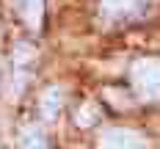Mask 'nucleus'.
I'll list each match as a JSON object with an SVG mask.
<instances>
[{
    "mask_svg": "<svg viewBox=\"0 0 160 149\" xmlns=\"http://www.w3.org/2000/svg\"><path fill=\"white\" fill-rule=\"evenodd\" d=\"M61 105H64V91H61V86H50L44 88V94L39 99V113L44 122H52L55 116L61 113Z\"/></svg>",
    "mask_w": 160,
    "mask_h": 149,
    "instance_id": "nucleus-5",
    "label": "nucleus"
},
{
    "mask_svg": "<svg viewBox=\"0 0 160 149\" xmlns=\"http://www.w3.org/2000/svg\"><path fill=\"white\" fill-rule=\"evenodd\" d=\"M17 11L22 17V22L28 25V28H39L42 25V17H44V0H14Z\"/></svg>",
    "mask_w": 160,
    "mask_h": 149,
    "instance_id": "nucleus-6",
    "label": "nucleus"
},
{
    "mask_svg": "<svg viewBox=\"0 0 160 149\" xmlns=\"http://www.w3.org/2000/svg\"><path fill=\"white\" fill-rule=\"evenodd\" d=\"M97 116H99L97 105H94V102H86V105L78 111V124H80V127H88V124H94V122H97Z\"/></svg>",
    "mask_w": 160,
    "mask_h": 149,
    "instance_id": "nucleus-8",
    "label": "nucleus"
},
{
    "mask_svg": "<svg viewBox=\"0 0 160 149\" xmlns=\"http://www.w3.org/2000/svg\"><path fill=\"white\" fill-rule=\"evenodd\" d=\"M99 149H146L144 138L127 127H111L99 135Z\"/></svg>",
    "mask_w": 160,
    "mask_h": 149,
    "instance_id": "nucleus-4",
    "label": "nucleus"
},
{
    "mask_svg": "<svg viewBox=\"0 0 160 149\" xmlns=\"http://www.w3.org/2000/svg\"><path fill=\"white\" fill-rule=\"evenodd\" d=\"M17 147L19 149H47V138L39 124H22L17 135Z\"/></svg>",
    "mask_w": 160,
    "mask_h": 149,
    "instance_id": "nucleus-7",
    "label": "nucleus"
},
{
    "mask_svg": "<svg viewBox=\"0 0 160 149\" xmlns=\"http://www.w3.org/2000/svg\"><path fill=\"white\" fill-rule=\"evenodd\" d=\"M149 8V0H99V14L105 22H124L144 14Z\"/></svg>",
    "mask_w": 160,
    "mask_h": 149,
    "instance_id": "nucleus-2",
    "label": "nucleus"
},
{
    "mask_svg": "<svg viewBox=\"0 0 160 149\" xmlns=\"http://www.w3.org/2000/svg\"><path fill=\"white\" fill-rule=\"evenodd\" d=\"M11 66H14V88L19 91L25 86V80L31 77L33 66H36V47L28 42H19L11 52Z\"/></svg>",
    "mask_w": 160,
    "mask_h": 149,
    "instance_id": "nucleus-3",
    "label": "nucleus"
},
{
    "mask_svg": "<svg viewBox=\"0 0 160 149\" xmlns=\"http://www.w3.org/2000/svg\"><path fill=\"white\" fill-rule=\"evenodd\" d=\"M130 83L141 102H160V58H135L130 66Z\"/></svg>",
    "mask_w": 160,
    "mask_h": 149,
    "instance_id": "nucleus-1",
    "label": "nucleus"
}]
</instances>
